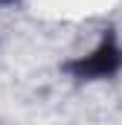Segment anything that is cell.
Returning <instances> with one entry per match:
<instances>
[{
	"instance_id": "1",
	"label": "cell",
	"mask_w": 122,
	"mask_h": 125,
	"mask_svg": "<svg viewBox=\"0 0 122 125\" xmlns=\"http://www.w3.org/2000/svg\"><path fill=\"white\" fill-rule=\"evenodd\" d=\"M122 70V44L113 29H105L99 44L87 55H76L64 61V73L76 82H105Z\"/></svg>"
},
{
	"instance_id": "2",
	"label": "cell",
	"mask_w": 122,
	"mask_h": 125,
	"mask_svg": "<svg viewBox=\"0 0 122 125\" xmlns=\"http://www.w3.org/2000/svg\"><path fill=\"white\" fill-rule=\"evenodd\" d=\"M6 3H15V0H0V6H6Z\"/></svg>"
}]
</instances>
